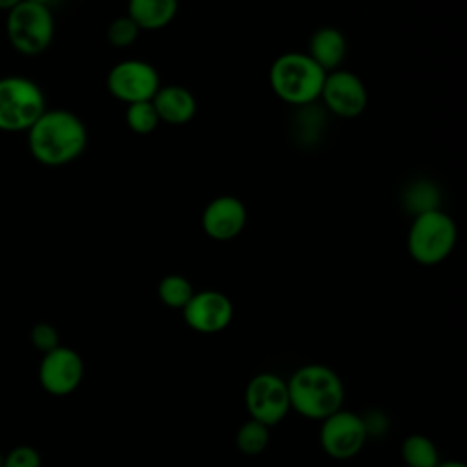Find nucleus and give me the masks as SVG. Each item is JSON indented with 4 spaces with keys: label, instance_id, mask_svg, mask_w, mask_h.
<instances>
[{
    "label": "nucleus",
    "instance_id": "obj_24",
    "mask_svg": "<svg viewBox=\"0 0 467 467\" xmlns=\"http://www.w3.org/2000/svg\"><path fill=\"white\" fill-rule=\"evenodd\" d=\"M31 341L42 354H46L58 347V332L49 323H38L31 330Z\"/></svg>",
    "mask_w": 467,
    "mask_h": 467
},
{
    "label": "nucleus",
    "instance_id": "obj_14",
    "mask_svg": "<svg viewBox=\"0 0 467 467\" xmlns=\"http://www.w3.org/2000/svg\"><path fill=\"white\" fill-rule=\"evenodd\" d=\"M161 122L171 126L188 124L197 111V100L190 89L177 84L161 86L151 99Z\"/></svg>",
    "mask_w": 467,
    "mask_h": 467
},
{
    "label": "nucleus",
    "instance_id": "obj_21",
    "mask_svg": "<svg viewBox=\"0 0 467 467\" xmlns=\"http://www.w3.org/2000/svg\"><path fill=\"white\" fill-rule=\"evenodd\" d=\"M124 120H126V126L137 135H150L161 124L159 115H157L151 100L128 104L126 113H124Z\"/></svg>",
    "mask_w": 467,
    "mask_h": 467
},
{
    "label": "nucleus",
    "instance_id": "obj_17",
    "mask_svg": "<svg viewBox=\"0 0 467 467\" xmlns=\"http://www.w3.org/2000/svg\"><path fill=\"white\" fill-rule=\"evenodd\" d=\"M403 208L414 215L440 208V188L427 179L412 181L405 186L401 195Z\"/></svg>",
    "mask_w": 467,
    "mask_h": 467
},
{
    "label": "nucleus",
    "instance_id": "obj_20",
    "mask_svg": "<svg viewBox=\"0 0 467 467\" xmlns=\"http://www.w3.org/2000/svg\"><path fill=\"white\" fill-rule=\"evenodd\" d=\"M193 286L192 283L184 277V275H179V274H168L164 275L161 281H159V286H157V294H159V299L170 306V308H179L182 310L184 305L192 299L193 296Z\"/></svg>",
    "mask_w": 467,
    "mask_h": 467
},
{
    "label": "nucleus",
    "instance_id": "obj_16",
    "mask_svg": "<svg viewBox=\"0 0 467 467\" xmlns=\"http://www.w3.org/2000/svg\"><path fill=\"white\" fill-rule=\"evenodd\" d=\"M179 11V0H128V16L139 29L157 31L173 22Z\"/></svg>",
    "mask_w": 467,
    "mask_h": 467
},
{
    "label": "nucleus",
    "instance_id": "obj_13",
    "mask_svg": "<svg viewBox=\"0 0 467 467\" xmlns=\"http://www.w3.org/2000/svg\"><path fill=\"white\" fill-rule=\"evenodd\" d=\"M248 212L244 202L234 195L213 197L202 210V232L213 241H232L246 226Z\"/></svg>",
    "mask_w": 467,
    "mask_h": 467
},
{
    "label": "nucleus",
    "instance_id": "obj_6",
    "mask_svg": "<svg viewBox=\"0 0 467 467\" xmlns=\"http://www.w3.org/2000/svg\"><path fill=\"white\" fill-rule=\"evenodd\" d=\"M5 33L11 47L26 57L44 53L55 36L51 7L22 0L7 11Z\"/></svg>",
    "mask_w": 467,
    "mask_h": 467
},
{
    "label": "nucleus",
    "instance_id": "obj_9",
    "mask_svg": "<svg viewBox=\"0 0 467 467\" xmlns=\"http://www.w3.org/2000/svg\"><path fill=\"white\" fill-rule=\"evenodd\" d=\"M365 441L367 425L358 414L339 409L321 420L319 443L330 458L348 460L363 449Z\"/></svg>",
    "mask_w": 467,
    "mask_h": 467
},
{
    "label": "nucleus",
    "instance_id": "obj_19",
    "mask_svg": "<svg viewBox=\"0 0 467 467\" xmlns=\"http://www.w3.org/2000/svg\"><path fill=\"white\" fill-rule=\"evenodd\" d=\"M270 440V427L257 420H246L235 434V445L237 449L246 456H257L261 454Z\"/></svg>",
    "mask_w": 467,
    "mask_h": 467
},
{
    "label": "nucleus",
    "instance_id": "obj_25",
    "mask_svg": "<svg viewBox=\"0 0 467 467\" xmlns=\"http://www.w3.org/2000/svg\"><path fill=\"white\" fill-rule=\"evenodd\" d=\"M22 0H0V11H9V9H13L16 4H20Z\"/></svg>",
    "mask_w": 467,
    "mask_h": 467
},
{
    "label": "nucleus",
    "instance_id": "obj_23",
    "mask_svg": "<svg viewBox=\"0 0 467 467\" xmlns=\"http://www.w3.org/2000/svg\"><path fill=\"white\" fill-rule=\"evenodd\" d=\"M2 467H40L42 460L36 449L29 445H18L7 452L0 463Z\"/></svg>",
    "mask_w": 467,
    "mask_h": 467
},
{
    "label": "nucleus",
    "instance_id": "obj_18",
    "mask_svg": "<svg viewBox=\"0 0 467 467\" xmlns=\"http://www.w3.org/2000/svg\"><path fill=\"white\" fill-rule=\"evenodd\" d=\"M401 458L405 467H436L440 463L436 445L423 434H409L401 441Z\"/></svg>",
    "mask_w": 467,
    "mask_h": 467
},
{
    "label": "nucleus",
    "instance_id": "obj_22",
    "mask_svg": "<svg viewBox=\"0 0 467 467\" xmlns=\"http://www.w3.org/2000/svg\"><path fill=\"white\" fill-rule=\"evenodd\" d=\"M139 33H140L139 26L128 15H122L109 22L106 38L113 47H128L137 40Z\"/></svg>",
    "mask_w": 467,
    "mask_h": 467
},
{
    "label": "nucleus",
    "instance_id": "obj_4",
    "mask_svg": "<svg viewBox=\"0 0 467 467\" xmlns=\"http://www.w3.org/2000/svg\"><path fill=\"white\" fill-rule=\"evenodd\" d=\"M456 241L458 228L454 219L438 208L412 217L407 234V250L416 263L434 266L452 254Z\"/></svg>",
    "mask_w": 467,
    "mask_h": 467
},
{
    "label": "nucleus",
    "instance_id": "obj_15",
    "mask_svg": "<svg viewBox=\"0 0 467 467\" xmlns=\"http://www.w3.org/2000/svg\"><path fill=\"white\" fill-rule=\"evenodd\" d=\"M306 55L325 71L339 69L347 55V38L345 35L330 26L319 27L312 33L308 40Z\"/></svg>",
    "mask_w": 467,
    "mask_h": 467
},
{
    "label": "nucleus",
    "instance_id": "obj_3",
    "mask_svg": "<svg viewBox=\"0 0 467 467\" xmlns=\"http://www.w3.org/2000/svg\"><path fill=\"white\" fill-rule=\"evenodd\" d=\"M325 75L306 53L286 51L272 62L268 82L277 99L290 106L305 108L319 99Z\"/></svg>",
    "mask_w": 467,
    "mask_h": 467
},
{
    "label": "nucleus",
    "instance_id": "obj_29",
    "mask_svg": "<svg viewBox=\"0 0 467 467\" xmlns=\"http://www.w3.org/2000/svg\"><path fill=\"white\" fill-rule=\"evenodd\" d=\"M403 467H405V465H403Z\"/></svg>",
    "mask_w": 467,
    "mask_h": 467
},
{
    "label": "nucleus",
    "instance_id": "obj_1",
    "mask_svg": "<svg viewBox=\"0 0 467 467\" xmlns=\"http://www.w3.org/2000/svg\"><path fill=\"white\" fill-rule=\"evenodd\" d=\"M88 146V130L78 115L64 108L46 109L27 130V148L44 166H64L78 159Z\"/></svg>",
    "mask_w": 467,
    "mask_h": 467
},
{
    "label": "nucleus",
    "instance_id": "obj_26",
    "mask_svg": "<svg viewBox=\"0 0 467 467\" xmlns=\"http://www.w3.org/2000/svg\"><path fill=\"white\" fill-rule=\"evenodd\" d=\"M436 467H465V463L456 462V460H449V462H440Z\"/></svg>",
    "mask_w": 467,
    "mask_h": 467
},
{
    "label": "nucleus",
    "instance_id": "obj_28",
    "mask_svg": "<svg viewBox=\"0 0 467 467\" xmlns=\"http://www.w3.org/2000/svg\"><path fill=\"white\" fill-rule=\"evenodd\" d=\"M0 467H2V465H0Z\"/></svg>",
    "mask_w": 467,
    "mask_h": 467
},
{
    "label": "nucleus",
    "instance_id": "obj_12",
    "mask_svg": "<svg viewBox=\"0 0 467 467\" xmlns=\"http://www.w3.org/2000/svg\"><path fill=\"white\" fill-rule=\"evenodd\" d=\"M184 323L201 334H215L224 330L234 319V305L228 296L217 290L193 292L182 308Z\"/></svg>",
    "mask_w": 467,
    "mask_h": 467
},
{
    "label": "nucleus",
    "instance_id": "obj_5",
    "mask_svg": "<svg viewBox=\"0 0 467 467\" xmlns=\"http://www.w3.org/2000/svg\"><path fill=\"white\" fill-rule=\"evenodd\" d=\"M46 109L44 91L35 80L22 75L0 78V131H27Z\"/></svg>",
    "mask_w": 467,
    "mask_h": 467
},
{
    "label": "nucleus",
    "instance_id": "obj_11",
    "mask_svg": "<svg viewBox=\"0 0 467 467\" xmlns=\"http://www.w3.org/2000/svg\"><path fill=\"white\" fill-rule=\"evenodd\" d=\"M82 358L67 347H57L44 354L38 367V379L46 392L53 396L71 394L82 381Z\"/></svg>",
    "mask_w": 467,
    "mask_h": 467
},
{
    "label": "nucleus",
    "instance_id": "obj_2",
    "mask_svg": "<svg viewBox=\"0 0 467 467\" xmlns=\"http://www.w3.org/2000/svg\"><path fill=\"white\" fill-rule=\"evenodd\" d=\"M290 409L308 420H325L341 409L345 389L341 378L327 365L299 367L286 381Z\"/></svg>",
    "mask_w": 467,
    "mask_h": 467
},
{
    "label": "nucleus",
    "instance_id": "obj_10",
    "mask_svg": "<svg viewBox=\"0 0 467 467\" xmlns=\"http://www.w3.org/2000/svg\"><path fill=\"white\" fill-rule=\"evenodd\" d=\"M319 99L330 113L341 119L359 117L368 104L365 82L348 69L328 71Z\"/></svg>",
    "mask_w": 467,
    "mask_h": 467
},
{
    "label": "nucleus",
    "instance_id": "obj_8",
    "mask_svg": "<svg viewBox=\"0 0 467 467\" xmlns=\"http://www.w3.org/2000/svg\"><path fill=\"white\" fill-rule=\"evenodd\" d=\"M244 405L252 420L266 427L277 425L290 410L286 381L274 372L255 374L246 385Z\"/></svg>",
    "mask_w": 467,
    "mask_h": 467
},
{
    "label": "nucleus",
    "instance_id": "obj_7",
    "mask_svg": "<svg viewBox=\"0 0 467 467\" xmlns=\"http://www.w3.org/2000/svg\"><path fill=\"white\" fill-rule=\"evenodd\" d=\"M106 86L113 99L124 104H133L151 100L161 88V77L150 62L126 58L113 64L108 71Z\"/></svg>",
    "mask_w": 467,
    "mask_h": 467
},
{
    "label": "nucleus",
    "instance_id": "obj_27",
    "mask_svg": "<svg viewBox=\"0 0 467 467\" xmlns=\"http://www.w3.org/2000/svg\"><path fill=\"white\" fill-rule=\"evenodd\" d=\"M27 2H33V4H40V5H46V7H51V4L55 0H27Z\"/></svg>",
    "mask_w": 467,
    "mask_h": 467
}]
</instances>
